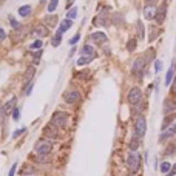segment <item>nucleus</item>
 <instances>
[{"instance_id": "obj_4", "label": "nucleus", "mask_w": 176, "mask_h": 176, "mask_svg": "<svg viewBox=\"0 0 176 176\" xmlns=\"http://www.w3.org/2000/svg\"><path fill=\"white\" fill-rule=\"evenodd\" d=\"M145 130H147V122H145V117L142 114H139L134 120V134L137 137H144L145 134Z\"/></svg>"}, {"instance_id": "obj_30", "label": "nucleus", "mask_w": 176, "mask_h": 176, "mask_svg": "<svg viewBox=\"0 0 176 176\" xmlns=\"http://www.w3.org/2000/svg\"><path fill=\"white\" fill-rule=\"evenodd\" d=\"M42 45H43L42 40H36V42H33V43L30 45V48H31V50H40Z\"/></svg>"}, {"instance_id": "obj_11", "label": "nucleus", "mask_w": 176, "mask_h": 176, "mask_svg": "<svg viewBox=\"0 0 176 176\" xmlns=\"http://www.w3.org/2000/svg\"><path fill=\"white\" fill-rule=\"evenodd\" d=\"M144 68H145V57H137V59L133 62V68H131L133 73L137 74V73H141Z\"/></svg>"}, {"instance_id": "obj_31", "label": "nucleus", "mask_w": 176, "mask_h": 176, "mask_svg": "<svg viewBox=\"0 0 176 176\" xmlns=\"http://www.w3.org/2000/svg\"><path fill=\"white\" fill-rule=\"evenodd\" d=\"M127 50H128V51H134V50H136V40H134V39H130V40H128Z\"/></svg>"}, {"instance_id": "obj_23", "label": "nucleus", "mask_w": 176, "mask_h": 176, "mask_svg": "<svg viewBox=\"0 0 176 176\" xmlns=\"http://www.w3.org/2000/svg\"><path fill=\"white\" fill-rule=\"evenodd\" d=\"M173 76H175V70H173V67L167 71V76H165V85H170L172 83V80H173Z\"/></svg>"}, {"instance_id": "obj_12", "label": "nucleus", "mask_w": 176, "mask_h": 176, "mask_svg": "<svg viewBox=\"0 0 176 176\" xmlns=\"http://www.w3.org/2000/svg\"><path fill=\"white\" fill-rule=\"evenodd\" d=\"M34 34L37 37H46V36L50 34V28L46 26V25H37L34 28Z\"/></svg>"}, {"instance_id": "obj_25", "label": "nucleus", "mask_w": 176, "mask_h": 176, "mask_svg": "<svg viewBox=\"0 0 176 176\" xmlns=\"http://www.w3.org/2000/svg\"><path fill=\"white\" fill-rule=\"evenodd\" d=\"M46 23H48V28L56 26V23H57V17L56 16H48L46 17Z\"/></svg>"}, {"instance_id": "obj_41", "label": "nucleus", "mask_w": 176, "mask_h": 176, "mask_svg": "<svg viewBox=\"0 0 176 176\" xmlns=\"http://www.w3.org/2000/svg\"><path fill=\"white\" fill-rule=\"evenodd\" d=\"M5 116H6V114H5V110H3V107H0V122H2V120L5 119Z\"/></svg>"}, {"instance_id": "obj_28", "label": "nucleus", "mask_w": 176, "mask_h": 176, "mask_svg": "<svg viewBox=\"0 0 176 176\" xmlns=\"http://www.w3.org/2000/svg\"><path fill=\"white\" fill-rule=\"evenodd\" d=\"M9 25H11V26L14 28V30H20V23H19L13 16H9Z\"/></svg>"}, {"instance_id": "obj_26", "label": "nucleus", "mask_w": 176, "mask_h": 176, "mask_svg": "<svg viewBox=\"0 0 176 176\" xmlns=\"http://www.w3.org/2000/svg\"><path fill=\"white\" fill-rule=\"evenodd\" d=\"M170 169H172V164H170V162L164 161V162L161 164V172H162V173H169Z\"/></svg>"}, {"instance_id": "obj_7", "label": "nucleus", "mask_w": 176, "mask_h": 176, "mask_svg": "<svg viewBox=\"0 0 176 176\" xmlns=\"http://www.w3.org/2000/svg\"><path fill=\"white\" fill-rule=\"evenodd\" d=\"M165 16H167V2H162L159 5V8L156 9V16H154V20L157 25H162L165 20Z\"/></svg>"}, {"instance_id": "obj_39", "label": "nucleus", "mask_w": 176, "mask_h": 176, "mask_svg": "<svg viewBox=\"0 0 176 176\" xmlns=\"http://www.w3.org/2000/svg\"><path fill=\"white\" fill-rule=\"evenodd\" d=\"M16 169H17V164H13V167H11V170H9L8 176H14V173H16Z\"/></svg>"}, {"instance_id": "obj_10", "label": "nucleus", "mask_w": 176, "mask_h": 176, "mask_svg": "<svg viewBox=\"0 0 176 176\" xmlns=\"http://www.w3.org/2000/svg\"><path fill=\"white\" fill-rule=\"evenodd\" d=\"M156 9H157V8H154V5H150V3L145 5V8H144V16H145L147 20H153L154 16H156Z\"/></svg>"}, {"instance_id": "obj_19", "label": "nucleus", "mask_w": 176, "mask_h": 176, "mask_svg": "<svg viewBox=\"0 0 176 176\" xmlns=\"http://www.w3.org/2000/svg\"><path fill=\"white\" fill-rule=\"evenodd\" d=\"M31 11H33V9H31L30 5H23V6L19 8V14H20L22 17H28V16L31 14Z\"/></svg>"}, {"instance_id": "obj_34", "label": "nucleus", "mask_w": 176, "mask_h": 176, "mask_svg": "<svg viewBox=\"0 0 176 176\" xmlns=\"http://www.w3.org/2000/svg\"><path fill=\"white\" fill-rule=\"evenodd\" d=\"M172 119H173V116L170 114L169 117H167V119H164V122H162V130H165L167 127H169L170 125V122H172Z\"/></svg>"}, {"instance_id": "obj_2", "label": "nucleus", "mask_w": 176, "mask_h": 176, "mask_svg": "<svg viewBox=\"0 0 176 176\" xmlns=\"http://www.w3.org/2000/svg\"><path fill=\"white\" fill-rule=\"evenodd\" d=\"M68 122V114L65 111H56L51 116V125H54L56 128H62Z\"/></svg>"}, {"instance_id": "obj_20", "label": "nucleus", "mask_w": 176, "mask_h": 176, "mask_svg": "<svg viewBox=\"0 0 176 176\" xmlns=\"http://www.w3.org/2000/svg\"><path fill=\"white\" fill-rule=\"evenodd\" d=\"M157 36H159V28L157 26H150V36H148V40L153 42Z\"/></svg>"}, {"instance_id": "obj_44", "label": "nucleus", "mask_w": 176, "mask_h": 176, "mask_svg": "<svg viewBox=\"0 0 176 176\" xmlns=\"http://www.w3.org/2000/svg\"><path fill=\"white\" fill-rule=\"evenodd\" d=\"M71 2H74V0H68V5H71Z\"/></svg>"}, {"instance_id": "obj_21", "label": "nucleus", "mask_w": 176, "mask_h": 176, "mask_svg": "<svg viewBox=\"0 0 176 176\" xmlns=\"http://www.w3.org/2000/svg\"><path fill=\"white\" fill-rule=\"evenodd\" d=\"M139 141H141V137H137L136 134L133 136V139H131V141H130V150H133V151H136L137 150V147H139Z\"/></svg>"}, {"instance_id": "obj_38", "label": "nucleus", "mask_w": 176, "mask_h": 176, "mask_svg": "<svg viewBox=\"0 0 176 176\" xmlns=\"http://www.w3.org/2000/svg\"><path fill=\"white\" fill-rule=\"evenodd\" d=\"M175 175H176V164H175V165L172 167V169H170V172L167 173L165 176H175Z\"/></svg>"}, {"instance_id": "obj_43", "label": "nucleus", "mask_w": 176, "mask_h": 176, "mask_svg": "<svg viewBox=\"0 0 176 176\" xmlns=\"http://www.w3.org/2000/svg\"><path fill=\"white\" fill-rule=\"evenodd\" d=\"M172 91H173V94H176V77H175V83H173V87H172Z\"/></svg>"}, {"instance_id": "obj_33", "label": "nucleus", "mask_w": 176, "mask_h": 176, "mask_svg": "<svg viewBox=\"0 0 176 176\" xmlns=\"http://www.w3.org/2000/svg\"><path fill=\"white\" fill-rule=\"evenodd\" d=\"M76 16H77V8H73V9H70V11H68L67 19H76Z\"/></svg>"}, {"instance_id": "obj_16", "label": "nucleus", "mask_w": 176, "mask_h": 176, "mask_svg": "<svg viewBox=\"0 0 176 176\" xmlns=\"http://www.w3.org/2000/svg\"><path fill=\"white\" fill-rule=\"evenodd\" d=\"M175 108H176L175 100H173V99H167L165 104H164V113L170 114V113H173V111H175Z\"/></svg>"}, {"instance_id": "obj_9", "label": "nucleus", "mask_w": 176, "mask_h": 176, "mask_svg": "<svg viewBox=\"0 0 176 176\" xmlns=\"http://www.w3.org/2000/svg\"><path fill=\"white\" fill-rule=\"evenodd\" d=\"M90 39L94 42V43H97V45H100V43H105L108 39H107V34L105 33H102V31H96V33H93L91 36H90Z\"/></svg>"}, {"instance_id": "obj_15", "label": "nucleus", "mask_w": 176, "mask_h": 176, "mask_svg": "<svg viewBox=\"0 0 176 176\" xmlns=\"http://www.w3.org/2000/svg\"><path fill=\"white\" fill-rule=\"evenodd\" d=\"M71 25H73V20H71V19H65V20H62V22H60V26H59L57 33L63 34L65 31H68V30H70Z\"/></svg>"}, {"instance_id": "obj_35", "label": "nucleus", "mask_w": 176, "mask_h": 176, "mask_svg": "<svg viewBox=\"0 0 176 176\" xmlns=\"http://www.w3.org/2000/svg\"><path fill=\"white\" fill-rule=\"evenodd\" d=\"M11 114H13V119H14V120H19V117H20V110H19V108L16 107V108L13 110V113H11Z\"/></svg>"}, {"instance_id": "obj_24", "label": "nucleus", "mask_w": 176, "mask_h": 176, "mask_svg": "<svg viewBox=\"0 0 176 176\" xmlns=\"http://www.w3.org/2000/svg\"><path fill=\"white\" fill-rule=\"evenodd\" d=\"M60 42H62V34L60 33H56V36L53 37V40H51V45L53 46H59Z\"/></svg>"}, {"instance_id": "obj_42", "label": "nucleus", "mask_w": 176, "mask_h": 176, "mask_svg": "<svg viewBox=\"0 0 176 176\" xmlns=\"http://www.w3.org/2000/svg\"><path fill=\"white\" fill-rule=\"evenodd\" d=\"M5 37H6V34H5V31L0 28V40H5Z\"/></svg>"}, {"instance_id": "obj_36", "label": "nucleus", "mask_w": 176, "mask_h": 176, "mask_svg": "<svg viewBox=\"0 0 176 176\" xmlns=\"http://www.w3.org/2000/svg\"><path fill=\"white\" fill-rule=\"evenodd\" d=\"M79 39H80V34H76L74 37H71V39H70V45H76L79 42Z\"/></svg>"}, {"instance_id": "obj_8", "label": "nucleus", "mask_w": 176, "mask_h": 176, "mask_svg": "<svg viewBox=\"0 0 176 176\" xmlns=\"http://www.w3.org/2000/svg\"><path fill=\"white\" fill-rule=\"evenodd\" d=\"M176 134V124H172V125H169L164 131L161 133V136H159V141H165V139H170V137H173Z\"/></svg>"}, {"instance_id": "obj_17", "label": "nucleus", "mask_w": 176, "mask_h": 176, "mask_svg": "<svg viewBox=\"0 0 176 176\" xmlns=\"http://www.w3.org/2000/svg\"><path fill=\"white\" fill-rule=\"evenodd\" d=\"M14 108H16V97H13L11 100H8L6 104H5V107H3V110H5V114H11Z\"/></svg>"}, {"instance_id": "obj_13", "label": "nucleus", "mask_w": 176, "mask_h": 176, "mask_svg": "<svg viewBox=\"0 0 176 176\" xmlns=\"http://www.w3.org/2000/svg\"><path fill=\"white\" fill-rule=\"evenodd\" d=\"M54 128H56L54 125H50L43 130V134L48 137V141H56V139H57V131H56Z\"/></svg>"}, {"instance_id": "obj_22", "label": "nucleus", "mask_w": 176, "mask_h": 176, "mask_svg": "<svg viewBox=\"0 0 176 176\" xmlns=\"http://www.w3.org/2000/svg\"><path fill=\"white\" fill-rule=\"evenodd\" d=\"M82 54H83V56H94V48H93L91 45H83Z\"/></svg>"}, {"instance_id": "obj_32", "label": "nucleus", "mask_w": 176, "mask_h": 176, "mask_svg": "<svg viewBox=\"0 0 176 176\" xmlns=\"http://www.w3.org/2000/svg\"><path fill=\"white\" fill-rule=\"evenodd\" d=\"M26 131V128L25 127H22V128H19V130H16V131L13 133V139H17L19 136H20V134H23Z\"/></svg>"}, {"instance_id": "obj_3", "label": "nucleus", "mask_w": 176, "mask_h": 176, "mask_svg": "<svg viewBox=\"0 0 176 176\" xmlns=\"http://www.w3.org/2000/svg\"><path fill=\"white\" fill-rule=\"evenodd\" d=\"M34 150H36L37 154H50L51 150H53V144H51V141H48V139H40V141L36 142Z\"/></svg>"}, {"instance_id": "obj_37", "label": "nucleus", "mask_w": 176, "mask_h": 176, "mask_svg": "<svg viewBox=\"0 0 176 176\" xmlns=\"http://www.w3.org/2000/svg\"><path fill=\"white\" fill-rule=\"evenodd\" d=\"M161 68H162V62L161 60H156L154 62V70L156 71H161Z\"/></svg>"}, {"instance_id": "obj_5", "label": "nucleus", "mask_w": 176, "mask_h": 176, "mask_svg": "<svg viewBox=\"0 0 176 176\" xmlns=\"http://www.w3.org/2000/svg\"><path fill=\"white\" fill-rule=\"evenodd\" d=\"M128 102H130L131 105L141 104V102H142V91H141V88L133 87L131 90L128 91Z\"/></svg>"}, {"instance_id": "obj_14", "label": "nucleus", "mask_w": 176, "mask_h": 176, "mask_svg": "<svg viewBox=\"0 0 176 176\" xmlns=\"http://www.w3.org/2000/svg\"><path fill=\"white\" fill-rule=\"evenodd\" d=\"M34 76H36V67H28L25 74H23V83H28L34 80Z\"/></svg>"}, {"instance_id": "obj_1", "label": "nucleus", "mask_w": 176, "mask_h": 176, "mask_svg": "<svg viewBox=\"0 0 176 176\" xmlns=\"http://www.w3.org/2000/svg\"><path fill=\"white\" fill-rule=\"evenodd\" d=\"M127 167H128V170L131 173H136L139 170V167H141V157H139L137 151L130 150L128 157H127Z\"/></svg>"}, {"instance_id": "obj_6", "label": "nucleus", "mask_w": 176, "mask_h": 176, "mask_svg": "<svg viewBox=\"0 0 176 176\" xmlns=\"http://www.w3.org/2000/svg\"><path fill=\"white\" fill-rule=\"evenodd\" d=\"M63 100L67 102V104H77L80 100V93L77 90H68L67 93L63 94Z\"/></svg>"}, {"instance_id": "obj_29", "label": "nucleus", "mask_w": 176, "mask_h": 176, "mask_svg": "<svg viewBox=\"0 0 176 176\" xmlns=\"http://www.w3.org/2000/svg\"><path fill=\"white\" fill-rule=\"evenodd\" d=\"M57 3H59V0H50V3H48V13H53L56 8H57Z\"/></svg>"}, {"instance_id": "obj_27", "label": "nucleus", "mask_w": 176, "mask_h": 176, "mask_svg": "<svg viewBox=\"0 0 176 176\" xmlns=\"http://www.w3.org/2000/svg\"><path fill=\"white\" fill-rule=\"evenodd\" d=\"M136 26H137V36L141 37V39H144V23L139 20V22L136 23Z\"/></svg>"}, {"instance_id": "obj_40", "label": "nucleus", "mask_w": 176, "mask_h": 176, "mask_svg": "<svg viewBox=\"0 0 176 176\" xmlns=\"http://www.w3.org/2000/svg\"><path fill=\"white\" fill-rule=\"evenodd\" d=\"M40 56H42V51L39 50V51H37V53L34 54V62H36V63H37V60H39V59H40Z\"/></svg>"}, {"instance_id": "obj_18", "label": "nucleus", "mask_w": 176, "mask_h": 176, "mask_svg": "<svg viewBox=\"0 0 176 176\" xmlns=\"http://www.w3.org/2000/svg\"><path fill=\"white\" fill-rule=\"evenodd\" d=\"M93 59H94V56H82V57L77 59V65L79 67H85V65H88Z\"/></svg>"}]
</instances>
